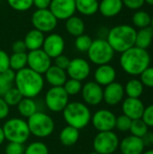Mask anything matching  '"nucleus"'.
I'll return each instance as SVG.
<instances>
[{"label": "nucleus", "mask_w": 153, "mask_h": 154, "mask_svg": "<svg viewBox=\"0 0 153 154\" xmlns=\"http://www.w3.org/2000/svg\"><path fill=\"white\" fill-rule=\"evenodd\" d=\"M44 82L43 75L26 67L15 72L14 84L23 97L35 98L42 92Z\"/></svg>", "instance_id": "nucleus-1"}, {"label": "nucleus", "mask_w": 153, "mask_h": 154, "mask_svg": "<svg viewBox=\"0 0 153 154\" xmlns=\"http://www.w3.org/2000/svg\"><path fill=\"white\" fill-rule=\"evenodd\" d=\"M151 55L147 50L133 46L121 53L120 66L131 76H140L151 64Z\"/></svg>", "instance_id": "nucleus-2"}, {"label": "nucleus", "mask_w": 153, "mask_h": 154, "mask_svg": "<svg viewBox=\"0 0 153 154\" xmlns=\"http://www.w3.org/2000/svg\"><path fill=\"white\" fill-rule=\"evenodd\" d=\"M136 32V29L132 25L119 24L109 30L106 41L111 45L115 52L123 53L135 46Z\"/></svg>", "instance_id": "nucleus-3"}, {"label": "nucleus", "mask_w": 153, "mask_h": 154, "mask_svg": "<svg viewBox=\"0 0 153 154\" xmlns=\"http://www.w3.org/2000/svg\"><path fill=\"white\" fill-rule=\"evenodd\" d=\"M61 113L67 125L78 130L86 128L91 123V111L88 106H87L84 102H69Z\"/></svg>", "instance_id": "nucleus-4"}, {"label": "nucleus", "mask_w": 153, "mask_h": 154, "mask_svg": "<svg viewBox=\"0 0 153 154\" xmlns=\"http://www.w3.org/2000/svg\"><path fill=\"white\" fill-rule=\"evenodd\" d=\"M5 138L8 142L24 144L30 138L31 133L27 121L20 117L7 119L2 126Z\"/></svg>", "instance_id": "nucleus-5"}, {"label": "nucleus", "mask_w": 153, "mask_h": 154, "mask_svg": "<svg viewBox=\"0 0 153 154\" xmlns=\"http://www.w3.org/2000/svg\"><path fill=\"white\" fill-rule=\"evenodd\" d=\"M31 135L43 139L50 136L55 130L54 120L47 113L38 111L27 119Z\"/></svg>", "instance_id": "nucleus-6"}, {"label": "nucleus", "mask_w": 153, "mask_h": 154, "mask_svg": "<svg viewBox=\"0 0 153 154\" xmlns=\"http://www.w3.org/2000/svg\"><path fill=\"white\" fill-rule=\"evenodd\" d=\"M87 53L90 62L97 66L109 64L115 56V51L108 43L106 39L103 38L93 40L92 44Z\"/></svg>", "instance_id": "nucleus-7"}, {"label": "nucleus", "mask_w": 153, "mask_h": 154, "mask_svg": "<svg viewBox=\"0 0 153 154\" xmlns=\"http://www.w3.org/2000/svg\"><path fill=\"white\" fill-rule=\"evenodd\" d=\"M69 102L63 87H50L44 96V104L52 113H61Z\"/></svg>", "instance_id": "nucleus-8"}, {"label": "nucleus", "mask_w": 153, "mask_h": 154, "mask_svg": "<svg viewBox=\"0 0 153 154\" xmlns=\"http://www.w3.org/2000/svg\"><path fill=\"white\" fill-rule=\"evenodd\" d=\"M120 140L113 131L98 132L94 137L93 148L98 154H113L119 148Z\"/></svg>", "instance_id": "nucleus-9"}, {"label": "nucleus", "mask_w": 153, "mask_h": 154, "mask_svg": "<svg viewBox=\"0 0 153 154\" xmlns=\"http://www.w3.org/2000/svg\"><path fill=\"white\" fill-rule=\"evenodd\" d=\"M32 24L34 29L45 33L52 32L57 25L58 20L48 9H36L32 14Z\"/></svg>", "instance_id": "nucleus-10"}, {"label": "nucleus", "mask_w": 153, "mask_h": 154, "mask_svg": "<svg viewBox=\"0 0 153 154\" xmlns=\"http://www.w3.org/2000/svg\"><path fill=\"white\" fill-rule=\"evenodd\" d=\"M51 60L42 49L30 51L27 53V67L39 74L44 75L52 65Z\"/></svg>", "instance_id": "nucleus-11"}, {"label": "nucleus", "mask_w": 153, "mask_h": 154, "mask_svg": "<svg viewBox=\"0 0 153 154\" xmlns=\"http://www.w3.org/2000/svg\"><path fill=\"white\" fill-rule=\"evenodd\" d=\"M115 115L108 109H99L91 117V123L98 132L113 131L115 128Z\"/></svg>", "instance_id": "nucleus-12"}, {"label": "nucleus", "mask_w": 153, "mask_h": 154, "mask_svg": "<svg viewBox=\"0 0 153 154\" xmlns=\"http://www.w3.org/2000/svg\"><path fill=\"white\" fill-rule=\"evenodd\" d=\"M66 72L69 79H77L82 82L89 77L91 73V67L87 60L78 57L70 60Z\"/></svg>", "instance_id": "nucleus-13"}, {"label": "nucleus", "mask_w": 153, "mask_h": 154, "mask_svg": "<svg viewBox=\"0 0 153 154\" xmlns=\"http://www.w3.org/2000/svg\"><path fill=\"white\" fill-rule=\"evenodd\" d=\"M103 87L95 81H88L82 86L81 96L87 106H96L103 102Z\"/></svg>", "instance_id": "nucleus-14"}, {"label": "nucleus", "mask_w": 153, "mask_h": 154, "mask_svg": "<svg viewBox=\"0 0 153 154\" xmlns=\"http://www.w3.org/2000/svg\"><path fill=\"white\" fill-rule=\"evenodd\" d=\"M65 46V40L60 34L50 32L45 36L41 49L50 59H55L56 57L63 54Z\"/></svg>", "instance_id": "nucleus-15"}, {"label": "nucleus", "mask_w": 153, "mask_h": 154, "mask_svg": "<svg viewBox=\"0 0 153 154\" xmlns=\"http://www.w3.org/2000/svg\"><path fill=\"white\" fill-rule=\"evenodd\" d=\"M49 9L58 21H66L77 12L75 0H51Z\"/></svg>", "instance_id": "nucleus-16"}, {"label": "nucleus", "mask_w": 153, "mask_h": 154, "mask_svg": "<svg viewBox=\"0 0 153 154\" xmlns=\"http://www.w3.org/2000/svg\"><path fill=\"white\" fill-rule=\"evenodd\" d=\"M124 88L118 82H113L105 87L103 89V101L111 106L120 104L124 97Z\"/></svg>", "instance_id": "nucleus-17"}, {"label": "nucleus", "mask_w": 153, "mask_h": 154, "mask_svg": "<svg viewBox=\"0 0 153 154\" xmlns=\"http://www.w3.org/2000/svg\"><path fill=\"white\" fill-rule=\"evenodd\" d=\"M144 109V104L140 98L127 97L122 104V110L124 113L123 115L126 116L131 120L141 119Z\"/></svg>", "instance_id": "nucleus-18"}, {"label": "nucleus", "mask_w": 153, "mask_h": 154, "mask_svg": "<svg viewBox=\"0 0 153 154\" xmlns=\"http://www.w3.org/2000/svg\"><path fill=\"white\" fill-rule=\"evenodd\" d=\"M95 82L101 87H106L115 81L116 70L110 64H104L97 66L94 72Z\"/></svg>", "instance_id": "nucleus-19"}, {"label": "nucleus", "mask_w": 153, "mask_h": 154, "mask_svg": "<svg viewBox=\"0 0 153 154\" xmlns=\"http://www.w3.org/2000/svg\"><path fill=\"white\" fill-rule=\"evenodd\" d=\"M144 144L142 138L129 135L124 137L119 143L120 152L122 154H142L144 152Z\"/></svg>", "instance_id": "nucleus-20"}, {"label": "nucleus", "mask_w": 153, "mask_h": 154, "mask_svg": "<svg viewBox=\"0 0 153 154\" xmlns=\"http://www.w3.org/2000/svg\"><path fill=\"white\" fill-rule=\"evenodd\" d=\"M43 78L50 87H63L68 79V75L66 70L61 69L55 65H51L44 73Z\"/></svg>", "instance_id": "nucleus-21"}, {"label": "nucleus", "mask_w": 153, "mask_h": 154, "mask_svg": "<svg viewBox=\"0 0 153 154\" xmlns=\"http://www.w3.org/2000/svg\"><path fill=\"white\" fill-rule=\"evenodd\" d=\"M124 8L122 0H101L99 2L98 11L106 18H112L118 15Z\"/></svg>", "instance_id": "nucleus-22"}, {"label": "nucleus", "mask_w": 153, "mask_h": 154, "mask_svg": "<svg viewBox=\"0 0 153 154\" xmlns=\"http://www.w3.org/2000/svg\"><path fill=\"white\" fill-rule=\"evenodd\" d=\"M44 39H45L44 33L33 28L26 33L23 42L26 45L27 51H30L41 49Z\"/></svg>", "instance_id": "nucleus-23"}, {"label": "nucleus", "mask_w": 153, "mask_h": 154, "mask_svg": "<svg viewBox=\"0 0 153 154\" xmlns=\"http://www.w3.org/2000/svg\"><path fill=\"white\" fill-rule=\"evenodd\" d=\"M79 136H80L79 130L71 127L69 125H67L60 131L59 139L62 145L66 147H70L78 143Z\"/></svg>", "instance_id": "nucleus-24"}, {"label": "nucleus", "mask_w": 153, "mask_h": 154, "mask_svg": "<svg viewBox=\"0 0 153 154\" xmlns=\"http://www.w3.org/2000/svg\"><path fill=\"white\" fill-rule=\"evenodd\" d=\"M19 115L22 116V118L28 119L32 115H34L36 112H38V104L34 100V98H29V97H23V99L19 102V104L16 106Z\"/></svg>", "instance_id": "nucleus-25"}, {"label": "nucleus", "mask_w": 153, "mask_h": 154, "mask_svg": "<svg viewBox=\"0 0 153 154\" xmlns=\"http://www.w3.org/2000/svg\"><path fill=\"white\" fill-rule=\"evenodd\" d=\"M65 28L68 33L73 37H78L85 32V23L79 16L73 15L66 20Z\"/></svg>", "instance_id": "nucleus-26"}, {"label": "nucleus", "mask_w": 153, "mask_h": 154, "mask_svg": "<svg viewBox=\"0 0 153 154\" xmlns=\"http://www.w3.org/2000/svg\"><path fill=\"white\" fill-rule=\"evenodd\" d=\"M76 10L85 16H92L98 12V0H75Z\"/></svg>", "instance_id": "nucleus-27"}, {"label": "nucleus", "mask_w": 153, "mask_h": 154, "mask_svg": "<svg viewBox=\"0 0 153 154\" xmlns=\"http://www.w3.org/2000/svg\"><path fill=\"white\" fill-rule=\"evenodd\" d=\"M153 29L149 26L146 28L139 29L136 32L135 46L143 50H147L152 43Z\"/></svg>", "instance_id": "nucleus-28"}, {"label": "nucleus", "mask_w": 153, "mask_h": 154, "mask_svg": "<svg viewBox=\"0 0 153 154\" xmlns=\"http://www.w3.org/2000/svg\"><path fill=\"white\" fill-rule=\"evenodd\" d=\"M124 88V93L127 95V97L132 98H140L144 90V86L138 79H132L127 81Z\"/></svg>", "instance_id": "nucleus-29"}, {"label": "nucleus", "mask_w": 153, "mask_h": 154, "mask_svg": "<svg viewBox=\"0 0 153 154\" xmlns=\"http://www.w3.org/2000/svg\"><path fill=\"white\" fill-rule=\"evenodd\" d=\"M14 78L15 72L11 69L0 73V97H2L11 88L14 87Z\"/></svg>", "instance_id": "nucleus-30"}, {"label": "nucleus", "mask_w": 153, "mask_h": 154, "mask_svg": "<svg viewBox=\"0 0 153 154\" xmlns=\"http://www.w3.org/2000/svg\"><path fill=\"white\" fill-rule=\"evenodd\" d=\"M132 22L136 28H146L151 26V16L144 10H137L132 17Z\"/></svg>", "instance_id": "nucleus-31"}, {"label": "nucleus", "mask_w": 153, "mask_h": 154, "mask_svg": "<svg viewBox=\"0 0 153 154\" xmlns=\"http://www.w3.org/2000/svg\"><path fill=\"white\" fill-rule=\"evenodd\" d=\"M10 69H13L14 72H17L24 68L27 67V53L21 52V53H14L10 55L9 58Z\"/></svg>", "instance_id": "nucleus-32"}, {"label": "nucleus", "mask_w": 153, "mask_h": 154, "mask_svg": "<svg viewBox=\"0 0 153 154\" xmlns=\"http://www.w3.org/2000/svg\"><path fill=\"white\" fill-rule=\"evenodd\" d=\"M129 132L133 136L142 138L149 132V127L147 126V125L143 122L142 118L136 119V120H133Z\"/></svg>", "instance_id": "nucleus-33"}, {"label": "nucleus", "mask_w": 153, "mask_h": 154, "mask_svg": "<svg viewBox=\"0 0 153 154\" xmlns=\"http://www.w3.org/2000/svg\"><path fill=\"white\" fill-rule=\"evenodd\" d=\"M2 97L9 106H16L23 97L20 93V91L14 86Z\"/></svg>", "instance_id": "nucleus-34"}, {"label": "nucleus", "mask_w": 153, "mask_h": 154, "mask_svg": "<svg viewBox=\"0 0 153 154\" xmlns=\"http://www.w3.org/2000/svg\"><path fill=\"white\" fill-rule=\"evenodd\" d=\"M49 148L46 143L41 141H36L29 143L25 149L23 154H49Z\"/></svg>", "instance_id": "nucleus-35"}, {"label": "nucleus", "mask_w": 153, "mask_h": 154, "mask_svg": "<svg viewBox=\"0 0 153 154\" xmlns=\"http://www.w3.org/2000/svg\"><path fill=\"white\" fill-rule=\"evenodd\" d=\"M92 42H93V39L89 35L83 33L76 37L75 42H74L75 48L79 52H87V51L89 50L92 44Z\"/></svg>", "instance_id": "nucleus-36"}, {"label": "nucleus", "mask_w": 153, "mask_h": 154, "mask_svg": "<svg viewBox=\"0 0 153 154\" xmlns=\"http://www.w3.org/2000/svg\"><path fill=\"white\" fill-rule=\"evenodd\" d=\"M82 86L83 85L81 81L73 79H68L65 84L63 85V88L65 89L69 97H70V96H77L78 94H79L81 92Z\"/></svg>", "instance_id": "nucleus-37"}, {"label": "nucleus", "mask_w": 153, "mask_h": 154, "mask_svg": "<svg viewBox=\"0 0 153 154\" xmlns=\"http://www.w3.org/2000/svg\"><path fill=\"white\" fill-rule=\"evenodd\" d=\"M9 6L17 12L28 11L33 5V0H6Z\"/></svg>", "instance_id": "nucleus-38"}, {"label": "nucleus", "mask_w": 153, "mask_h": 154, "mask_svg": "<svg viewBox=\"0 0 153 154\" xmlns=\"http://www.w3.org/2000/svg\"><path fill=\"white\" fill-rule=\"evenodd\" d=\"M133 120H131L129 117H127L124 115H121L119 116L116 117V121H115V128L123 133L128 132L130 131V127L132 125Z\"/></svg>", "instance_id": "nucleus-39"}, {"label": "nucleus", "mask_w": 153, "mask_h": 154, "mask_svg": "<svg viewBox=\"0 0 153 154\" xmlns=\"http://www.w3.org/2000/svg\"><path fill=\"white\" fill-rule=\"evenodd\" d=\"M25 146L23 143L8 142L5 147V154H23Z\"/></svg>", "instance_id": "nucleus-40"}, {"label": "nucleus", "mask_w": 153, "mask_h": 154, "mask_svg": "<svg viewBox=\"0 0 153 154\" xmlns=\"http://www.w3.org/2000/svg\"><path fill=\"white\" fill-rule=\"evenodd\" d=\"M140 76V80L144 87L153 88V67H148Z\"/></svg>", "instance_id": "nucleus-41"}, {"label": "nucleus", "mask_w": 153, "mask_h": 154, "mask_svg": "<svg viewBox=\"0 0 153 154\" xmlns=\"http://www.w3.org/2000/svg\"><path fill=\"white\" fill-rule=\"evenodd\" d=\"M142 119L148 127H153V104L145 107Z\"/></svg>", "instance_id": "nucleus-42"}, {"label": "nucleus", "mask_w": 153, "mask_h": 154, "mask_svg": "<svg viewBox=\"0 0 153 154\" xmlns=\"http://www.w3.org/2000/svg\"><path fill=\"white\" fill-rule=\"evenodd\" d=\"M10 55L4 50H0V73H3L10 69L9 63Z\"/></svg>", "instance_id": "nucleus-43"}, {"label": "nucleus", "mask_w": 153, "mask_h": 154, "mask_svg": "<svg viewBox=\"0 0 153 154\" xmlns=\"http://www.w3.org/2000/svg\"><path fill=\"white\" fill-rule=\"evenodd\" d=\"M69 62H70V59L64 54H61L54 59V65L61 69H64V70H66L68 69Z\"/></svg>", "instance_id": "nucleus-44"}, {"label": "nucleus", "mask_w": 153, "mask_h": 154, "mask_svg": "<svg viewBox=\"0 0 153 154\" xmlns=\"http://www.w3.org/2000/svg\"><path fill=\"white\" fill-rule=\"evenodd\" d=\"M124 6L130 10H140L145 4V0H122Z\"/></svg>", "instance_id": "nucleus-45"}, {"label": "nucleus", "mask_w": 153, "mask_h": 154, "mask_svg": "<svg viewBox=\"0 0 153 154\" xmlns=\"http://www.w3.org/2000/svg\"><path fill=\"white\" fill-rule=\"evenodd\" d=\"M12 51L14 53H21V52H26L27 48L23 42V40H17L12 44Z\"/></svg>", "instance_id": "nucleus-46"}, {"label": "nucleus", "mask_w": 153, "mask_h": 154, "mask_svg": "<svg viewBox=\"0 0 153 154\" xmlns=\"http://www.w3.org/2000/svg\"><path fill=\"white\" fill-rule=\"evenodd\" d=\"M10 113V106L5 102L3 97H0V121L7 118Z\"/></svg>", "instance_id": "nucleus-47"}, {"label": "nucleus", "mask_w": 153, "mask_h": 154, "mask_svg": "<svg viewBox=\"0 0 153 154\" xmlns=\"http://www.w3.org/2000/svg\"><path fill=\"white\" fill-rule=\"evenodd\" d=\"M51 0H33V5L36 9H48Z\"/></svg>", "instance_id": "nucleus-48"}, {"label": "nucleus", "mask_w": 153, "mask_h": 154, "mask_svg": "<svg viewBox=\"0 0 153 154\" xmlns=\"http://www.w3.org/2000/svg\"><path fill=\"white\" fill-rule=\"evenodd\" d=\"M142 143L144 144V147H151L153 145V133L148 132L142 138Z\"/></svg>", "instance_id": "nucleus-49"}, {"label": "nucleus", "mask_w": 153, "mask_h": 154, "mask_svg": "<svg viewBox=\"0 0 153 154\" xmlns=\"http://www.w3.org/2000/svg\"><path fill=\"white\" fill-rule=\"evenodd\" d=\"M5 138L4 131H3L2 126H0V146L4 143V142H5Z\"/></svg>", "instance_id": "nucleus-50"}, {"label": "nucleus", "mask_w": 153, "mask_h": 154, "mask_svg": "<svg viewBox=\"0 0 153 154\" xmlns=\"http://www.w3.org/2000/svg\"><path fill=\"white\" fill-rule=\"evenodd\" d=\"M142 154H153V149H150V150H148L146 152H143Z\"/></svg>", "instance_id": "nucleus-51"}, {"label": "nucleus", "mask_w": 153, "mask_h": 154, "mask_svg": "<svg viewBox=\"0 0 153 154\" xmlns=\"http://www.w3.org/2000/svg\"><path fill=\"white\" fill-rule=\"evenodd\" d=\"M145 3H147L148 5L153 6V0H145Z\"/></svg>", "instance_id": "nucleus-52"}, {"label": "nucleus", "mask_w": 153, "mask_h": 154, "mask_svg": "<svg viewBox=\"0 0 153 154\" xmlns=\"http://www.w3.org/2000/svg\"><path fill=\"white\" fill-rule=\"evenodd\" d=\"M151 27L153 29V15L151 16Z\"/></svg>", "instance_id": "nucleus-53"}, {"label": "nucleus", "mask_w": 153, "mask_h": 154, "mask_svg": "<svg viewBox=\"0 0 153 154\" xmlns=\"http://www.w3.org/2000/svg\"><path fill=\"white\" fill-rule=\"evenodd\" d=\"M88 154H98V153H97V152H96L94 151V152H89Z\"/></svg>", "instance_id": "nucleus-54"}]
</instances>
